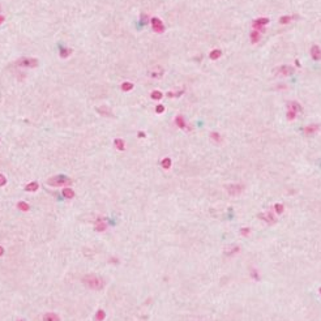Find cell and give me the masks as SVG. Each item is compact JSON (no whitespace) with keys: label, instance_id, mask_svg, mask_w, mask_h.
Masks as SVG:
<instances>
[{"label":"cell","instance_id":"obj_1","mask_svg":"<svg viewBox=\"0 0 321 321\" xmlns=\"http://www.w3.org/2000/svg\"><path fill=\"white\" fill-rule=\"evenodd\" d=\"M82 283H84L87 289L91 290H102L104 287V279L98 277L97 274H86L82 278Z\"/></svg>","mask_w":321,"mask_h":321},{"label":"cell","instance_id":"obj_2","mask_svg":"<svg viewBox=\"0 0 321 321\" xmlns=\"http://www.w3.org/2000/svg\"><path fill=\"white\" fill-rule=\"evenodd\" d=\"M303 111V107L300 106V103H298L296 101H292L287 103V120H294L296 118L298 114H300Z\"/></svg>","mask_w":321,"mask_h":321},{"label":"cell","instance_id":"obj_3","mask_svg":"<svg viewBox=\"0 0 321 321\" xmlns=\"http://www.w3.org/2000/svg\"><path fill=\"white\" fill-rule=\"evenodd\" d=\"M71 183L72 180L65 175H56L47 180V184L51 187H63V185H69Z\"/></svg>","mask_w":321,"mask_h":321},{"label":"cell","instance_id":"obj_4","mask_svg":"<svg viewBox=\"0 0 321 321\" xmlns=\"http://www.w3.org/2000/svg\"><path fill=\"white\" fill-rule=\"evenodd\" d=\"M16 65L21 68H35L38 67V60L35 58H20L16 62Z\"/></svg>","mask_w":321,"mask_h":321},{"label":"cell","instance_id":"obj_5","mask_svg":"<svg viewBox=\"0 0 321 321\" xmlns=\"http://www.w3.org/2000/svg\"><path fill=\"white\" fill-rule=\"evenodd\" d=\"M269 24V18H265V17H261V18H256L252 22V27L253 30L256 31H265V25Z\"/></svg>","mask_w":321,"mask_h":321},{"label":"cell","instance_id":"obj_6","mask_svg":"<svg viewBox=\"0 0 321 321\" xmlns=\"http://www.w3.org/2000/svg\"><path fill=\"white\" fill-rule=\"evenodd\" d=\"M243 189H244V185L243 184H230V185L226 187V191H227V193L231 196L240 195V193L243 192Z\"/></svg>","mask_w":321,"mask_h":321},{"label":"cell","instance_id":"obj_7","mask_svg":"<svg viewBox=\"0 0 321 321\" xmlns=\"http://www.w3.org/2000/svg\"><path fill=\"white\" fill-rule=\"evenodd\" d=\"M152 27H153V30L156 33H163L165 31V25H163V22L158 17H153L152 18Z\"/></svg>","mask_w":321,"mask_h":321},{"label":"cell","instance_id":"obj_8","mask_svg":"<svg viewBox=\"0 0 321 321\" xmlns=\"http://www.w3.org/2000/svg\"><path fill=\"white\" fill-rule=\"evenodd\" d=\"M294 73V67L291 65H282L277 68V75L278 76H290Z\"/></svg>","mask_w":321,"mask_h":321},{"label":"cell","instance_id":"obj_9","mask_svg":"<svg viewBox=\"0 0 321 321\" xmlns=\"http://www.w3.org/2000/svg\"><path fill=\"white\" fill-rule=\"evenodd\" d=\"M163 73H165V69L162 67H154L149 71V76H150L152 79H157V80L160 79V77L163 76Z\"/></svg>","mask_w":321,"mask_h":321},{"label":"cell","instance_id":"obj_10","mask_svg":"<svg viewBox=\"0 0 321 321\" xmlns=\"http://www.w3.org/2000/svg\"><path fill=\"white\" fill-rule=\"evenodd\" d=\"M319 128H320L319 124H309L303 129V132H304V135H307V136H312L315 133H317Z\"/></svg>","mask_w":321,"mask_h":321},{"label":"cell","instance_id":"obj_11","mask_svg":"<svg viewBox=\"0 0 321 321\" xmlns=\"http://www.w3.org/2000/svg\"><path fill=\"white\" fill-rule=\"evenodd\" d=\"M311 56L313 60H320L321 59V48L317 45H313L311 47Z\"/></svg>","mask_w":321,"mask_h":321},{"label":"cell","instance_id":"obj_12","mask_svg":"<svg viewBox=\"0 0 321 321\" xmlns=\"http://www.w3.org/2000/svg\"><path fill=\"white\" fill-rule=\"evenodd\" d=\"M107 229V221L104 218H99L95 222V231H104Z\"/></svg>","mask_w":321,"mask_h":321},{"label":"cell","instance_id":"obj_13","mask_svg":"<svg viewBox=\"0 0 321 321\" xmlns=\"http://www.w3.org/2000/svg\"><path fill=\"white\" fill-rule=\"evenodd\" d=\"M42 321H60V317L55 312H47L43 315Z\"/></svg>","mask_w":321,"mask_h":321},{"label":"cell","instance_id":"obj_14","mask_svg":"<svg viewBox=\"0 0 321 321\" xmlns=\"http://www.w3.org/2000/svg\"><path fill=\"white\" fill-rule=\"evenodd\" d=\"M261 219H264L265 222H268V223H274L275 222V218L272 215V212H268V213H262V214H260L258 215Z\"/></svg>","mask_w":321,"mask_h":321},{"label":"cell","instance_id":"obj_15","mask_svg":"<svg viewBox=\"0 0 321 321\" xmlns=\"http://www.w3.org/2000/svg\"><path fill=\"white\" fill-rule=\"evenodd\" d=\"M175 124L179 127V128H181V129H185L187 128V123H185V119L183 118L181 115H178L175 118Z\"/></svg>","mask_w":321,"mask_h":321},{"label":"cell","instance_id":"obj_16","mask_svg":"<svg viewBox=\"0 0 321 321\" xmlns=\"http://www.w3.org/2000/svg\"><path fill=\"white\" fill-rule=\"evenodd\" d=\"M221 55H222V51H221L219 48H214V50H212V51H210L209 58L212 59V60H217V59L221 58Z\"/></svg>","mask_w":321,"mask_h":321},{"label":"cell","instance_id":"obj_17","mask_svg":"<svg viewBox=\"0 0 321 321\" xmlns=\"http://www.w3.org/2000/svg\"><path fill=\"white\" fill-rule=\"evenodd\" d=\"M71 54H72V50L68 48V47H62V48H60V51H59V55H60V58H62V59H67Z\"/></svg>","mask_w":321,"mask_h":321},{"label":"cell","instance_id":"obj_18","mask_svg":"<svg viewBox=\"0 0 321 321\" xmlns=\"http://www.w3.org/2000/svg\"><path fill=\"white\" fill-rule=\"evenodd\" d=\"M250 38H251V42H252V43H257L260 39H261V34H260V31L253 30L251 34H250Z\"/></svg>","mask_w":321,"mask_h":321},{"label":"cell","instance_id":"obj_19","mask_svg":"<svg viewBox=\"0 0 321 321\" xmlns=\"http://www.w3.org/2000/svg\"><path fill=\"white\" fill-rule=\"evenodd\" d=\"M97 110H98V112L101 115H104V116H111L112 115L111 110H110L107 106H101V107H98Z\"/></svg>","mask_w":321,"mask_h":321},{"label":"cell","instance_id":"obj_20","mask_svg":"<svg viewBox=\"0 0 321 321\" xmlns=\"http://www.w3.org/2000/svg\"><path fill=\"white\" fill-rule=\"evenodd\" d=\"M38 188H39V184H38L37 181H31V183H29V184L25 187V191H27V192H35Z\"/></svg>","mask_w":321,"mask_h":321},{"label":"cell","instance_id":"obj_21","mask_svg":"<svg viewBox=\"0 0 321 321\" xmlns=\"http://www.w3.org/2000/svg\"><path fill=\"white\" fill-rule=\"evenodd\" d=\"M63 196L65 198H73L75 197V191L72 188H64L63 189Z\"/></svg>","mask_w":321,"mask_h":321},{"label":"cell","instance_id":"obj_22","mask_svg":"<svg viewBox=\"0 0 321 321\" xmlns=\"http://www.w3.org/2000/svg\"><path fill=\"white\" fill-rule=\"evenodd\" d=\"M295 18H296V16H282L279 18V24H290Z\"/></svg>","mask_w":321,"mask_h":321},{"label":"cell","instance_id":"obj_23","mask_svg":"<svg viewBox=\"0 0 321 321\" xmlns=\"http://www.w3.org/2000/svg\"><path fill=\"white\" fill-rule=\"evenodd\" d=\"M120 89L123 91H131L132 89H133V84H132V82L125 81V82H123V84L120 85Z\"/></svg>","mask_w":321,"mask_h":321},{"label":"cell","instance_id":"obj_24","mask_svg":"<svg viewBox=\"0 0 321 321\" xmlns=\"http://www.w3.org/2000/svg\"><path fill=\"white\" fill-rule=\"evenodd\" d=\"M114 144H115V146L118 150H124L125 149V142L121 140V138H116V140L114 141Z\"/></svg>","mask_w":321,"mask_h":321},{"label":"cell","instance_id":"obj_25","mask_svg":"<svg viewBox=\"0 0 321 321\" xmlns=\"http://www.w3.org/2000/svg\"><path fill=\"white\" fill-rule=\"evenodd\" d=\"M162 97H163V94L160 93L159 90H153L152 94H150V98L153 99V101H160Z\"/></svg>","mask_w":321,"mask_h":321},{"label":"cell","instance_id":"obj_26","mask_svg":"<svg viewBox=\"0 0 321 321\" xmlns=\"http://www.w3.org/2000/svg\"><path fill=\"white\" fill-rule=\"evenodd\" d=\"M17 209L22 210V212H27V210L30 209V206H29V204H27V202H25V201H20V202H17Z\"/></svg>","mask_w":321,"mask_h":321},{"label":"cell","instance_id":"obj_27","mask_svg":"<svg viewBox=\"0 0 321 321\" xmlns=\"http://www.w3.org/2000/svg\"><path fill=\"white\" fill-rule=\"evenodd\" d=\"M210 138L217 144H219L221 141H222V137H221V135L218 133V132H212V133H210Z\"/></svg>","mask_w":321,"mask_h":321},{"label":"cell","instance_id":"obj_28","mask_svg":"<svg viewBox=\"0 0 321 321\" xmlns=\"http://www.w3.org/2000/svg\"><path fill=\"white\" fill-rule=\"evenodd\" d=\"M104 317H106L104 311H103V309H99V311L97 312V315H95V321H103Z\"/></svg>","mask_w":321,"mask_h":321},{"label":"cell","instance_id":"obj_29","mask_svg":"<svg viewBox=\"0 0 321 321\" xmlns=\"http://www.w3.org/2000/svg\"><path fill=\"white\" fill-rule=\"evenodd\" d=\"M160 165H162V167H163V169L167 170V169L171 167V159H170V158H163V159H162V162H160Z\"/></svg>","mask_w":321,"mask_h":321},{"label":"cell","instance_id":"obj_30","mask_svg":"<svg viewBox=\"0 0 321 321\" xmlns=\"http://www.w3.org/2000/svg\"><path fill=\"white\" fill-rule=\"evenodd\" d=\"M239 250H240V248L238 247V246H234V247L231 248V250H229L226 253H227V254H234V253H238V252H239Z\"/></svg>","mask_w":321,"mask_h":321},{"label":"cell","instance_id":"obj_31","mask_svg":"<svg viewBox=\"0 0 321 321\" xmlns=\"http://www.w3.org/2000/svg\"><path fill=\"white\" fill-rule=\"evenodd\" d=\"M274 209H275V212H277V213L281 214L282 212H283V205H282V204H275V205H274Z\"/></svg>","mask_w":321,"mask_h":321},{"label":"cell","instance_id":"obj_32","mask_svg":"<svg viewBox=\"0 0 321 321\" xmlns=\"http://www.w3.org/2000/svg\"><path fill=\"white\" fill-rule=\"evenodd\" d=\"M5 184H7V178L3 174H0V187H3Z\"/></svg>","mask_w":321,"mask_h":321},{"label":"cell","instance_id":"obj_33","mask_svg":"<svg viewBox=\"0 0 321 321\" xmlns=\"http://www.w3.org/2000/svg\"><path fill=\"white\" fill-rule=\"evenodd\" d=\"M163 111H165V106H163V104H158V106L156 107V112H157V114H162Z\"/></svg>","mask_w":321,"mask_h":321},{"label":"cell","instance_id":"obj_34","mask_svg":"<svg viewBox=\"0 0 321 321\" xmlns=\"http://www.w3.org/2000/svg\"><path fill=\"white\" fill-rule=\"evenodd\" d=\"M250 234H251V230H250V229H242V235L248 236Z\"/></svg>","mask_w":321,"mask_h":321},{"label":"cell","instance_id":"obj_35","mask_svg":"<svg viewBox=\"0 0 321 321\" xmlns=\"http://www.w3.org/2000/svg\"><path fill=\"white\" fill-rule=\"evenodd\" d=\"M4 21H5V17H4V16H2V14H0V25H2V24H4Z\"/></svg>","mask_w":321,"mask_h":321},{"label":"cell","instance_id":"obj_36","mask_svg":"<svg viewBox=\"0 0 321 321\" xmlns=\"http://www.w3.org/2000/svg\"><path fill=\"white\" fill-rule=\"evenodd\" d=\"M3 254H4V248L0 246V256H3Z\"/></svg>","mask_w":321,"mask_h":321},{"label":"cell","instance_id":"obj_37","mask_svg":"<svg viewBox=\"0 0 321 321\" xmlns=\"http://www.w3.org/2000/svg\"><path fill=\"white\" fill-rule=\"evenodd\" d=\"M138 137H145V133L144 132H138Z\"/></svg>","mask_w":321,"mask_h":321},{"label":"cell","instance_id":"obj_38","mask_svg":"<svg viewBox=\"0 0 321 321\" xmlns=\"http://www.w3.org/2000/svg\"><path fill=\"white\" fill-rule=\"evenodd\" d=\"M17 321H24V320H22V319H18V320H17Z\"/></svg>","mask_w":321,"mask_h":321},{"label":"cell","instance_id":"obj_39","mask_svg":"<svg viewBox=\"0 0 321 321\" xmlns=\"http://www.w3.org/2000/svg\"><path fill=\"white\" fill-rule=\"evenodd\" d=\"M320 292H321V289H320Z\"/></svg>","mask_w":321,"mask_h":321},{"label":"cell","instance_id":"obj_40","mask_svg":"<svg viewBox=\"0 0 321 321\" xmlns=\"http://www.w3.org/2000/svg\"><path fill=\"white\" fill-rule=\"evenodd\" d=\"M0 9H2V7H0Z\"/></svg>","mask_w":321,"mask_h":321}]
</instances>
